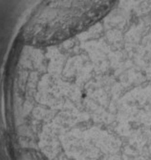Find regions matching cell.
<instances>
[{"label":"cell","instance_id":"obj_1","mask_svg":"<svg viewBox=\"0 0 151 160\" xmlns=\"http://www.w3.org/2000/svg\"><path fill=\"white\" fill-rule=\"evenodd\" d=\"M117 0H43L21 30V41L47 48L66 42L102 20Z\"/></svg>","mask_w":151,"mask_h":160},{"label":"cell","instance_id":"obj_2","mask_svg":"<svg viewBox=\"0 0 151 160\" xmlns=\"http://www.w3.org/2000/svg\"><path fill=\"white\" fill-rule=\"evenodd\" d=\"M18 160H49L41 152L35 151L34 149H24L18 154Z\"/></svg>","mask_w":151,"mask_h":160}]
</instances>
